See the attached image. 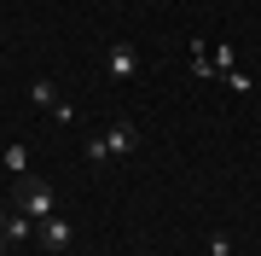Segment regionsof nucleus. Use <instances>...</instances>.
I'll return each instance as SVG.
<instances>
[{"label":"nucleus","mask_w":261,"mask_h":256,"mask_svg":"<svg viewBox=\"0 0 261 256\" xmlns=\"http://www.w3.org/2000/svg\"><path fill=\"white\" fill-rule=\"evenodd\" d=\"M6 169H12V175H23V169H29V146H23V140H12V146H6Z\"/></svg>","instance_id":"obj_7"},{"label":"nucleus","mask_w":261,"mask_h":256,"mask_svg":"<svg viewBox=\"0 0 261 256\" xmlns=\"http://www.w3.org/2000/svg\"><path fill=\"white\" fill-rule=\"evenodd\" d=\"M105 70H111L116 82H134V76H140V47H128V41L105 47Z\"/></svg>","instance_id":"obj_2"},{"label":"nucleus","mask_w":261,"mask_h":256,"mask_svg":"<svg viewBox=\"0 0 261 256\" xmlns=\"http://www.w3.org/2000/svg\"><path fill=\"white\" fill-rule=\"evenodd\" d=\"M221 87H226V94H250V87H255V82H250V76H244V70H226V76H221Z\"/></svg>","instance_id":"obj_8"},{"label":"nucleus","mask_w":261,"mask_h":256,"mask_svg":"<svg viewBox=\"0 0 261 256\" xmlns=\"http://www.w3.org/2000/svg\"><path fill=\"white\" fill-rule=\"evenodd\" d=\"M209 256H232V239H226V233H209Z\"/></svg>","instance_id":"obj_9"},{"label":"nucleus","mask_w":261,"mask_h":256,"mask_svg":"<svg viewBox=\"0 0 261 256\" xmlns=\"http://www.w3.org/2000/svg\"><path fill=\"white\" fill-rule=\"evenodd\" d=\"M0 256H6V233H0Z\"/></svg>","instance_id":"obj_11"},{"label":"nucleus","mask_w":261,"mask_h":256,"mask_svg":"<svg viewBox=\"0 0 261 256\" xmlns=\"http://www.w3.org/2000/svg\"><path fill=\"white\" fill-rule=\"evenodd\" d=\"M12 204H18L29 221H47V216H58L53 187H41V180H29V175H18V192H12Z\"/></svg>","instance_id":"obj_1"},{"label":"nucleus","mask_w":261,"mask_h":256,"mask_svg":"<svg viewBox=\"0 0 261 256\" xmlns=\"http://www.w3.org/2000/svg\"><path fill=\"white\" fill-rule=\"evenodd\" d=\"M0 221H6V216H0Z\"/></svg>","instance_id":"obj_12"},{"label":"nucleus","mask_w":261,"mask_h":256,"mask_svg":"<svg viewBox=\"0 0 261 256\" xmlns=\"http://www.w3.org/2000/svg\"><path fill=\"white\" fill-rule=\"evenodd\" d=\"M99 140H105V152H111V157H128V152H140V128H134V123H111V128L99 134Z\"/></svg>","instance_id":"obj_3"},{"label":"nucleus","mask_w":261,"mask_h":256,"mask_svg":"<svg viewBox=\"0 0 261 256\" xmlns=\"http://www.w3.org/2000/svg\"><path fill=\"white\" fill-rule=\"evenodd\" d=\"M41 256H70V250H41Z\"/></svg>","instance_id":"obj_10"},{"label":"nucleus","mask_w":261,"mask_h":256,"mask_svg":"<svg viewBox=\"0 0 261 256\" xmlns=\"http://www.w3.org/2000/svg\"><path fill=\"white\" fill-rule=\"evenodd\" d=\"M70 239H75V227H70L64 216H47V221H41V245H47V250H70Z\"/></svg>","instance_id":"obj_4"},{"label":"nucleus","mask_w":261,"mask_h":256,"mask_svg":"<svg viewBox=\"0 0 261 256\" xmlns=\"http://www.w3.org/2000/svg\"><path fill=\"white\" fill-rule=\"evenodd\" d=\"M29 227H35V221H29L23 210H18V216H6V221H0V233H6V245H18V239H29Z\"/></svg>","instance_id":"obj_5"},{"label":"nucleus","mask_w":261,"mask_h":256,"mask_svg":"<svg viewBox=\"0 0 261 256\" xmlns=\"http://www.w3.org/2000/svg\"><path fill=\"white\" fill-rule=\"evenodd\" d=\"M29 99L47 105V111H58V87H53V82H29Z\"/></svg>","instance_id":"obj_6"}]
</instances>
